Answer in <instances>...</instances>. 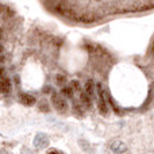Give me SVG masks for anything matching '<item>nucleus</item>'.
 I'll use <instances>...</instances> for the list:
<instances>
[{"mask_svg": "<svg viewBox=\"0 0 154 154\" xmlns=\"http://www.w3.org/2000/svg\"><path fill=\"white\" fill-rule=\"evenodd\" d=\"M72 88H73V89H75V88H76V89H80L79 81H73V82H72Z\"/></svg>", "mask_w": 154, "mask_h": 154, "instance_id": "9b49d317", "label": "nucleus"}, {"mask_svg": "<svg viewBox=\"0 0 154 154\" xmlns=\"http://www.w3.org/2000/svg\"><path fill=\"white\" fill-rule=\"evenodd\" d=\"M49 154H61V153H58V152H57V150H53V152H50Z\"/></svg>", "mask_w": 154, "mask_h": 154, "instance_id": "f8f14e48", "label": "nucleus"}, {"mask_svg": "<svg viewBox=\"0 0 154 154\" xmlns=\"http://www.w3.org/2000/svg\"><path fill=\"white\" fill-rule=\"evenodd\" d=\"M62 96H64V97L70 99V97L73 96V88H70V87H64V88H62Z\"/></svg>", "mask_w": 154, "mask_h": 154, "instance_id": "1a4fd4ad", "label": "nucleus"}, {"mask_svg": "<svg viewBox=\"0 0 154 154\" xmlns=\"http://www.w3.org/2000/svg\"><path fill=\"white\" fill-rule=\"evenodd\" d=\"M80 100H81L82 106H84L85 108H91V107H92V97H91V96H88L85 91L80 93Z\"/></svg>", "mask_w": 154, "mask_h": 154, "instance_id": "39448f33", "label": "nucleus"}, {"mask_svg": "<svg viewBox=\"0 0 154 154\" xmlns=\"http://www.w3.org/2000/svg\"><path fill=\"white\" fill-rule=\"evenodd\" d=\"M84 88H85V92H87L88 96H91L92 99L95 97V84H93L92 80H88V81L85 82Z\"/></svg>", "mask_w": 154, "mask_h": 154, "instance_id": "0eeeda50", "label": "nucleus"}, {"mask_svg": "<svg viewBox=\"0 0 154 154\" xmlns=\"http://www.w3.org/2000/svg\"><path fill=\"white\" fill-rule=\"evenodd\" d=\"M73 108H75V112H77V114H79V115H82V111H81V109H80V106L76 103V101H75V103H73Z\"/></svg>", "mask_w": 154, "mask_h": 154, "instance_id": "9d476101", "label": "nucleus"}, {"mask_svg": "<svg viewBox=\"0 0 154 154\" xmlns=\"http://www.w3.org/2000/svg\"><path fill=\"white\" fill-rule=\"evenodd\" d=\"M35 146L39 147V149H42V147L48 146V138H46V135H37V138H35Z\"/></svg>", "mask_w": 154, "mask_h": 154, "instance_id": "6e6552de", "label": "nucleus"}, {"mask_svg": "<svg viewBox=\"0 0 154 154\" xmlns=\"http://www.w3.org/2000/svg\"><path fill=\"white\" fill-rule=\"evenodd\" d=\"M19 100H20L24 106H29V107L32 106V104H35V97L32 95H29V93H20Z\"/></svg>", "mask_w": 154, "mask_h": 154, "instance_id": "20e7f679", "label": "nucleus"}, {"mask_svg": "<svg viewBox=\"0 0 154 154\" xmlns=\"http://www.w3.org/2000/svg\"><path fill=\"white\" fill-rule=\"evenodd\" d=\"M51 103H53L54 108H56L58 112H61V114L66 112V109H68V103H66V99H65L62 95H60V93L54 92L53 95H51Z\"/></svg>", "mask_w": 154, "mask_h": 154, "instance_id": "f03ea898", "label": "nucleus"}, {"mask_svg": "<svg viewBox=\"0 0 154 154\" xmlns=\"http://www.w3.org/2000/svg\"><path fill=\"white\" fill-rule=\"evenodd\" d=\"M96 91H97V108L101 115L108 114V103L106 100V93L101 87V84H96Z\"/></svg>", "mask_w": 154, "mask_h": 154, "instance_id": "f257e3e1", "label": "nucleus"}, {"mask_svg": "<svg viewBox=\"0 0 154 154\" xmlns=\"http://www.w3.org/2000/svg\"><path fill=\"white\" fill-rule=\"evenodd\" d=\"M10 91H11V80L5 76L4 70H3V73H2V92L4 93V95H7Z\"/></svg>", "mask_w": 154, "mask_h": 154, "instance_id": "7ed1b4c3", "label": "nucleus"}, {"mask_svg": "<svg viewBox=\"0 0 154 154\" xmlns=\"http://www.w3.org/2000/svg\"><path fill=\"white\" fill-rule=\"evenodd\" d=\"M111 149L114 150V152L116 153V154H122V153H125L126 150H127V147H126L125 143H122V142L116 141V142H114V143L111 145Z\"/></svg>", "mask_w": 154, "mask_h": 154, "instance_id": "423d86ee", "label": "nucleus"}]
</instances>
